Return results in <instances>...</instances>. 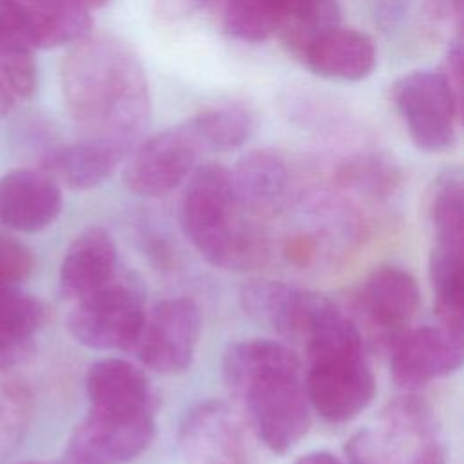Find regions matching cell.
I'll return each mask as SVG.
<instances>
[{"instance_id":"cell-1","label":"cell","mask_w":464,"mask_h":464,"mask_svg":"<svg viewBox=\"0 0 464 464\" xmlns=\"http://www.w3.org/2000/svg\"><path fill=\"white\" fill-rule=\"evenodd\" d=\"M62 96L83 136L130 149L150 118V92L138 54L107 33H89L62 62Z\"/></svg>"},{"instance_id":"cell-2","label":"cell","mask_w":464,"mask_h":464,"mask_svg":"<svg viewBox=\"0 0 464 464\" xmlns=\"http://www.w3.org/2000/svg\"><path fill=\"white\" fill-rule=\"evenodd\" d=\"M221 375L250 430L272 453L290 451L308 433L304 368L286 343L259 337L230 343Z\"/></svg>"},{"instance_id":"cell-3","label":"cell","mask_w":464,"mask_h":464,"mask_svg":"<svg viewBox=\"0 0 464 464\" xmlns=\"http://www.w3.org/2000/svg\"><path fill=\"white\" fill-rule=\"evenodd\" d=\"M179 225L187 241L212 266L246 272L268 259V237L257 218L239 203L232 172L216 161L192 170L179 203Z\"/></svg>"},{"instance_id":"cell-4","label":"cell","mask_w":464,"mask_h":464,"mask_svg":"<svg viewBox=\"0 0 464 464\" xmlns=\"http://www.w3.org/2000/svg\"><path fill=\"white\" fill-rule=\"evenodd\" d=\"M310 408L328 422H348L375 397L364 339L348 312L326 297L303 343Z\"/></svg>"},{"instance_id":"cell-5","label":"cell","mask_w":464,"mask_h":464,"mask_svg":"<svg viewBox=\"0 0 464 464\" xmlns=\"http://www.w3.org/2000/svg\"><path fill=\"white\" fill-rule=\"evenodd\" d=\"M145 310L141 288L116 274L103 286L72 301L65 324L82 346L100 352H130Z\"/></svg>"},{"instance_id":"cell-6","label":"cell","mask_w":464,"mask_h":464,"mask_svg":"<svg viewBox=\"0 0 464 464\" xmlns=\"http://www.w3.org/2000/svg\"><path fill=\"white\" fill-rule=\"evenodd\" d=\"M392 102L406 130L420 150H448L457 138L462 102L440 71H413L392 87Z\"/></svg>"},{"instance_id":"cell-7","label":"cell","mask_w":464,"mask_h":464,"mask_svg":"<svg viewBox=\"0 0 464 464\" xmlns=\"http://www.w3.org/2000/svg\"><path fill=\"white\" fill-rule=\"evenodd\" d=\"M420 304L415 277L401 266H377L362 281L352 299L348 315L359 328L364 344L388 352L410 326Z\"/></svg>"},{"instance_id":"cell-8","label":"cell","mask_w":464,"mask_h":464,"mask_svg":"<svg viewBox=\"0 0 464 464\" xmlns=\"http://www.w3.org/2000/svg\"><path fill=\"white\" fill-rule=\"evenodd\" d=\"M156 408H89L72 430L65 459L80 464H127L138 459L156 433Z\"/></svg>"},{"instance_id":"cell-9","label":"cell","mask_w":464,"mask_h":464,"mask_svg":"<svg viewBox=\"0 0 464 464\" xmlns=\"http://www.w3.org/2000/svg\"><path fill=\"white\" fill-rule=\"evenodd\" d=\"M201 334V312L190 297H167L145 310L129 353L152 372L172 375L187 370Z\"/></svg>"},{"instance_id":"cell-10","label":"cell","mask_w":464,"mask_h":464,"mask_svg":"<svg viewBox=\"0 0 464 464\" xmlns=\"http://www.w3.org/2000/svg\"><path fill=\"white\" fill-rule=\"evenodd\" d=\"M199 150L183 123L156 132L129 154L123 183L140 198L165 196L192 174Z\"/></svg>"},{"instance_id":"cell-11","label":"cell","mask_w":464,"mask_h":464,"mask_svg":"<svg viewBox=\"0 0 464 464\" xmlns=\"http://www.w3.org/2000/svg\"><path fill=\"white\" fill-rule=\"evenodd\" d=\"M390 368L395 384L404 392L450 377L462 366V337L444 326H408L390 346Z\"/></svg>"},{"instance_id":"cell-12","label":"cell","mask_w":464,"mask_h":464,"mask_svg":"<svg viewBox=\"0 0 464 464\" xmlns=\"http://www.w3.org/2000/svg\"><path fill=\"white\" fill-rule=\"evenodd\" d=\"M178 440L187 464H246L243 422L225 401L194 404L181 419Z\"/></svg>"},{"instance_id":"cell-13","label":"cell","mask_w":464,"mask_h":464,"mask_svg":"<svg viewBox=\"0 0 464 464\" xmlns=\"http://www.w3.org/2000/svg\"><path fill=\"white\" fill-rule=\"evenodd\" d=\"M245 312L288 343L301 344L326 295L281 281H250L241 288Z\"/></svg>"},{"instance_id":"cell-14","label":"cell","mask_w":464,"mask_h":464,"mask_svg":"<svg viewBox=\"0 0 464 464\" xmlns=\"http://www.w3.org/2000/svg\"><path fill=\"white\" fill-rule=\"evenodd\" d=\"M60 185L42 169H14L0 178V225L13 232H40L62 212Z\"/></svg>"},{"instance_id":"cell-15","label":"cell","mask_w":464,"mask_h":464,"mask_svg":"<svg viewBox=\"0 0 464 464\" xmlns=\"http://www.w3.org/2000/svg\"><path fill=\"white\" fill-rule=\"evenodd\" d=\"M375 45L372 38L341 24L317 34L297 60L314 74L328 80L359 82L375 67Z\"/></svg>"},{"instance_id":"cell-16","label":"cell","mask_w":464,"mask_h":464,"mask_svg":"<svg viewBox=\"0 0 464 464\" xmlns=\"http://www.w3.org/2000/svg\"><path fill=\"white\" fill-rule=\"evenodd\" d=\"M118 250L103 227L82 230L67 246L60 265V294L76 301L103 286L116 276Z\"/></svg>"},{"instance_id":"cell-17","label":"cell","mask_w":464,"mask_h":464,"mask_svg":"<svg viewBox=\"0 0 464 464\" xmlns=\"http://www.w3.org/2000/svg\"><path fill=\"white\" fill-rule=\"evenodd\" d=\"M31 49L72 45L92 29L87 9L69 0H7Z\"/></svg>"},{"instance_id":"cell-18","label":"cell","mask_w":464,"mask_h":464,"mask_svg":"<svg viewBox=\"0 0 464 464\" xmlns=\"http://www.w3.org/2000/svg\"><path fill=\"white\" fill-rule=\"evenodd\" d=\"M129 152L125 145L83 136L74 143L51 149L42 160V170L58 185L87 190L105 181Z\"/></svg>"},{"instance_id":"cell-19","label":"cell","mask_w":464,"mask_h":464,"mask_svg":"<svg viewBox=\"0 0 464 464\" xmlns=\"http://www.w3.org/2000/svg\"><path fill=\"white\" fill-rule=\"evenodd\" d=\"M230 172L236 196L248 214L259 219L281 208L290 174L285 160L277 152L270 149L252 150Z\"/></svg>"},{"instance_id":"cell-20","label":"cell","mask_w":464,"mask_h":464,"mask_svg":"<svg viewBox=\"0 0 464 464\" xmlns=\"http://www.w3.org/2000/svg\"><path fill=\"white\" fill-rule=\"evenodd\" d=\"M85 392L89 408H156L152 388L145 372L134 362L120 357H105L96 361L87 372Z\"/></svg>"},{"instance_id":"cell-21","label":"cell","mask_w":464,"mask_h":464,"mask_svg":"<svg viewBox=\"0 0 464 464\" xmlns=\"http://www.w3.org/2000/svg\"><path fill=\"white\" fill-rule=\"evenodd\" d=\"M44 317L40 299L22 286L0 288V370L16 364L31 352Z\"/></svg>"},{"instance_id":"cell-22","label":"cell","mask_w":464,"mask_h":464,"mask_svg":"<svg viewBox=\"0 0 464 464\" xmlns=\"http://www.w3.org/2000/svg\"><path fill=\"white\" fill-rule=\"evenodd\" d=\"M428 276L439 324L462 337L464 250L433 245L428 259Z\"/></svg>"},{"instance_id":"cell-23","label":"cell","mask_w":464,"mask_h":464,"mask_svg":"<svg viewBox=\"0 0 464 464\" xmlns=\"http://www.w3.org/2000/svg\"><path fill=\"white\" fill-rule=\"evenodd\" d=\"M426 214L433 245L464 250V179L459 169H448L433 179Z\"/></svg>"},{"instance_id":"cell-24","label":"cell","mask_w":464,"mask_h":464,"mask_svg":"<svg viewBox=\"0 0 464 464\" xmlns=\"http://www.w3.org/2000/svg\"><path fill=\"white\" fill-rule=\"evenodd\" d=\"M199 149L232 150L241 147L254 132L252 112L237 103H223L199 111L183 121Z\"/></svg>"},{"instance_id":"cell-25","label":"cell","mask_w":464,"mask_h":464,"mask_svg":"<svg viewBox=\"0 0 464 464\" xmlns=\"http://www.w3.org/2000/svg\"><path fill=\"white\" fill-rule=\"evenodd\" d=\"M290 0H223V29L239 42L259 44L277 34Z\"/></svg>"},{"instance_id":"cell-26","label":"cell","mask_w":464,"mask_h":464,"mask_svg":"<svg viewBox=\"0 0 464 464\" xmlns=\"http://www.w3.org/2000/svg\"><path fill=\"white\" fill-rule=\"evenodd\" d=\"M341 24L337 0H290L277 31L288 53L297 54L321 33Z\"/></svg>"},{"instance_id":"cell-27","label":"cell","mask_w":464,"mask_h":464,"mask_svg":"<svg viewBox=\"0 0 464 464\" xmlns=\"http://www.w3.org/2000/svg\"><path fill=\"white\" fill-rule=\"evenodd\" d=\"M341 185L372 198H386L399 185L397 165L382 154H362L343 163L339 169Z\"/></svg>"},{"instance_id":"cell-28","label":"cell","mask_w":464,"mask_h":464,"mask_svg":"<svg viewBox=\"0 0 464 464\" xmlns=\"http://www.w3.org/2000/svg\"><path fill=\"white\" fill-rule=\"evenodd\" d=\"M346 464H399L401 446L382 428H364L346 440Z\"/></svg>"},{"instance_id":"cell-29","label":"cell","mask_w":464,"mask_h":464,"mask_svg":"<svg viewBox=\"0 0 464 464\" xmlns=\"http://www.w3.org/2000/svg\"><path fill=\"white\" fill-rule=\"evenodd\" d=\"M34 266L33 252L5 228H0V288L22 286Z\"/></svg>"},{"instance_id":"cell-30","label":"cell","mask_w":464,"mask_h":464,"mask_svg":"<svg viewBox=\"0 0 464 464\" xmlns=\"http://www.w3.org/2000/svg\"><path fill=\"white\" fill-rule=\"evenodd\" d=\"M440 74L455 92V96L462 102V47L460 42H453L448 49L444 65Z\"/></svg>"},{"instance_id":"cell-31","label":"cell","mask_w":464,"mask_h":464,"mask_svg":"<svg viewBox=\"0 0 464 464\" xmlns=\"http://www.w3.org/2000/svg\"><path fill=\"white\" fill-rule=\"evenodd\" d=\"M218 0H156V7L165 18H185Z\"/></svg>"},{"instance_id":"cell-32","label":"cell","mask_w":464,"mask_h":464,"mask_svg":"<svg viewBox=\"0 0 464 464\" xmlns=\"http://www.w3.org/2000/svg\"><path fill=\"white\" fill-rule=\"evenodd\" d=\"M294 464H344L330 451H310L303 457H299Z\"/></svg>"},{"instance_id":"cell-33","label":"cell","mask_w":464,"mask_h":464,"mask_svg":"<svg viewBox=\"0 0 464 464\" xmlns=\"http://www.w3.org/2000/svg\"><path fill=\"white\" fill-rule=\"evenodd\" d=\"M16 102L18 100L14 98V94L11 92L7 83L0 78V116H5L7 112H11V109L14 107Z\"/></svg>"},{"instance_id":"cell-34","label":"cell","mask_w":464,"mask_h":464,"mask_svg":"<svg viewBox=\"0 0 464 464\" xmlns=\"http://www.w3.org/2000/svg\"><path fill=\"white\" fill-rule=\"evenodd\" d=\"M69 2H72V4H76V5H80V7L87 9V11H91V9L103 7V5L111 4L112 0H69Z\"/></svg>"},{"instance_id":"cell-35","label":"cell","mask_w":464,"mask_h":464,"mask_svg":"<svg viewBox=\"0 0 464 464\" xmlns=\"http://www.w3.org/2000/svg\"><path fill=\"white\" fill-rule=\"evenodd\" d=\"M24 464H80V462H74V460L63 457V460H60V462H24Z\"/></svg>"}]
</instances>
